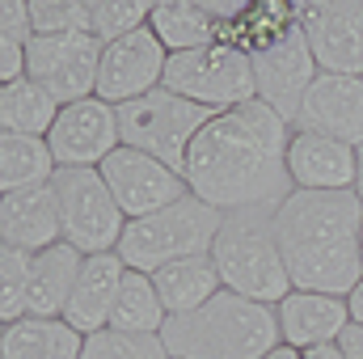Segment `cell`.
<instances>
[{"mask_svg": "<svg viewBox=\"0 0 363 359\" xmlns=\"http://www.w3.org/2000/svg\"><path fill=\"white\" fill-rule=\"evenodd\" d=\"M359 258H363V233H359Z\"/></svg>", "mask_w": 363, "mask_h": 359, "instance_id": "obj_37", "label": "cell"}, {"mask_svg": "<svg viewBox=\"0 0 363 359\" xmlns=\"http://www.w3.org/2000/svg\"><path fill=\"white\" fill-rule=\"evenodd\" d=\"M267 359H300V351H296V347H287V343H279Z\"/></svg>", "mask_w": 363, "mask_h": 359, "instance_id": "obj_35", "label": "cell"}, {"mask_svg": "<svg viewBox=\"0 0 363 359\" xmlns=\"http://www.w3.org/2000/svg\"><path fill=\"white\" fill-rule=\"evenodd\" d=\"M123 279H127V263L118 254H93V258H85L81 279L72 287V300L64 309V321L77 334H85V338L97 334V330H110V317H114Z\"/></svg>", "mask_w": 363, "mask_h": 359, "instance_id": "obj_19", "label": "cell"}, {"mask_svg": "<svg viewBox=\"0 0 363 359\" xmlns=\"http://www.w3.org/2000/svg\"><path fill=\"white\" fill-rule=\"evenodd\" d=\"M296 21L321 72L363 77V0H300Z\"/></svg>", "mask_w": 363, "mask_h": 359, "instance_id": "obj_11", "label": "cell"}, {"mask_svg": "<svg viewBox=\"0 0 363 359\" xmlns=\"http://www.w3.org/2000/svg\"><path fill=\"white\" fill-rule=\"evenodd\" d=\"M60 174L55 153L43 136H13L0 131V190H34V186H51Z\"/></svg>", "mask_w": 363, "mask_h": 359, "instance_id": "obj_24", "label": "cell"}, {"mask_svg": "<svg viewBox=\"0 0 363 359\" xmlns=\"http://www.w3.org/2000/svg\"><path fill=\"white\" fill-rule=\"evenodd\" d=\"M165 89L186 97V101H194V106H207L216 114L233 110V106H245V101L258 97L254 55L237 38H224V43H211V47H199V51L169 55Z\"/></svg>", "mask_w": 363, "mask_h": 359, "instance_id": "obj_6", "label": "cell"}, {"mask_svg": "<svg viewBox=\"0 0 363 359\" xmlns=\"http://www.w3.org/2000/svg\"><path fill=\"white\" fill-rule=\"evenodd\" d=\"M300 359H342V347H338V343H321V347L300 351Z\"/></svg>", "mask_w": 363, "mask_h": 359, "instance_id": "obj_33", "label": "cell"}, {"mask_svg": "<svg viewBox=\"0 0 363 359\" xmlns=\"http://www.w3.org/2000/svg\"><path fill=\"white\" fill-rule=\"evenodd\" d=\"M34 38L51 34H93V0H30Z\"/></svg>", "mask_w": 363, "mask_h": 359, "instance_id": "obj_27", "label": "cell"}, {"mask_svg": "<svg viewBox=\"0 0 363 359\" xmlns=\"http://www.w3.org/2000/svg\"><path fill=\"white\" fill-rule=\"evenodd\" d=\"M81 267H85V254L72 250L68 241L34 254L30 287H26V317H64V309L72 300V287L81 279Z\"/></svg>", "mask_w": 363, "mask_h": 359, "instance_id": "obj_20", "label": "cell"}, {"mask_svg": "<svg viewBox=\"0 0 363 359\" xmlns=\"http://www.w3.org/2000/svg\"><path fill=\"white\" fill-rule=\"evenodd\" d=\"M211 263L220 270L224 292H237L245 300L274 309L279 300H287V292H296L287 263H283V250H279V237H274V207L228 211L216 233Z\"/></svg>", "mask_w": 363, "mask_h": 359, "instance_id": "obj_4", "label": "cell"}, {"mask_svg": "<svg viewBox=\"0 0 363 359\" xmlns=\"http://www.w3.org/2000/svg\"><path fill=\"white\" fill-rule=\"evenodd\" d=\"M254 85H258V101H267L274 114H283L291 127L300 118V106L313 89V81L321 77L313 47L300 30V21H291L283 34H274L271 43L254 47Z\"/></svg>", "mask_w": 363, "mask_h": 359, "instance_id": "obj_9", "label": "cell"}, {"mask_svg": "<svg viewBox=\"0 0 363 359\" xmlns=\"http://www.w3.org/2000/svg\"><path fill=\"white\" fill-rule=\"evenodd\" d=\"M85 334H77L64 317H21L4 326L0 359H81Z\"/></svg>", "mask_w": 363, "mask_h": 359, "instance_id": "obj_22", "label": "cell"}, {"mask_svg": "<svg viewBox=\"0 0 363 359\" xmlns=\"http://www.w3.org/2000/svg\"><path fill=\"white\" fill-rule=\"evenodd\" d=\"M152 283H157V292H161V300H165L169 317L194 313V309H203L211 296H220V292H224L220 270H216V263H211V254L169 263V267H161L157 275H152Z\"/></svg>", "mask_w": 363, "mask_h": 359, "instance_id": "obj_23", "label": "cell"}, {"mask_svg": "<svg viewBox=\"0 0 363 359\" xmlns=\"http://www.w3.org/2000/svg\"><path fill=\"white\" fill-rule=\"evenodd\" d=\"M60 241H64V224H60V203L51 186L0 194V245L43 254Z\"/></svg>", "mask_w": 363, "mask_h": 359, "instance_id": "obj_17", "label": "cell"}, {"mask_svg": "<svg viewBox=\"0 0 363 359\" xmlns=\"http://www.w3.org/2000/svg\"><path fill=\"white\" fill-rule=\"evenodd\" d=\"M161 343L169 359H267L283 343V330L271 304L220 292L203 309L169 317Z\"/></svg>", "mask_w": 363, "mask_h": 359, "instance_id": "obj_3", "label": "cell"}, {"mask_svg": "<svg viewBox=\"0 0 363 359\" xmlns=\"http://www.w3.org/2000/svg\"><path fill=\"white\" fill-rule=\"evenodd\" d=\"M60 101L43 89L38 81L21 77L13 85H0V131H13V136H51L55 118H60Z\"/></svg>", "mask_w": 363, "mask_h": 359, "instance_id": "obj_25", "label": "cell"}, {"mask_svg": "<svg viewBox=\"0 0 363 359\" xmlns=\"http://www.w3.org/2000/svg\"><path fill=\"white\" fill-rule=\"evenodd\" d=\"M338 347H342V359H363V326H347L342 330V338H338Z\"/></svg>", "mask_w": 363, "mask_h": 359, "instance_id": "obj_32", "label": "cell"}, {"mask_svg": "<svg viewBox=\"0 0 363 359\" xmlns=\"http://www.w3.org/2000/svg\"><path fill=\"white\" fill-rule=\"evenodd\" d=\"M51 190L60 203L64 241L72 250H81L85 258L118 254V241L127 233V216H123L118 199L110 194L101 170H60Z\"/></svg>", "mask_w": 363, "mask_h": 359, "instance_id": "obj_8", "label": "cell"}, {"mask_svg": "<svg viewBox=\"0 0 363 359\" xmlns=\"http://www.w3.org/2000/svg\"><path fill=\"white\" fill-rule=\"evenodd\" d=\"M355 194L363 199V148H359V178H355Z\"/></svg>", "mask_w": 363, "mask_h": 359, "instance_id": "obj_36", "label": "cell"}, {"mask_svg": "<svg viewBox=\"0 0 363 359\" xmlns=\"http://www.w3.org/2000/svg\"><path fill=\"white\" fill-rule=\"evenodd\" d=\"M30 263L34 254L0 245V321L13 326L26 317V287H30Z\"/></svg>", "mask_w": 363, "mask_h": 359, "instance_id": "obj_30", "label": "cell"}, {"mask_svg": "<svg viewBox=\"0 0 363 359\" xmlns=\"http://www.w3.org/2000/svg\"><path fill=\"white\" fill-rule=\"evenodd\" d=\"M81 359H169L161 334H127V330H97L85 338Z\"/></svg>", "mask_w": 363, "mask_h": 359, "instance_id": "obj_29", "label": "cell"}, {"mask_svg": "<svg viewBox=\"0 0 363 359\" xmlns=\"http://www.w3.org/2000/svg\"><path fill=\"white\" fill-rule=\"evenodd\" d=\"M347 304H351V321H355V326H363V283L351 292V296H347Z\"/></svg>", "mask_w": 363, "mask_h": 359, "instance_id": "obj_34", "label": "cell"}, {"mask_svg": "<svg viewBox=\"0 0 363 359\" xmlns=\"http://www.w3.org/2000/svg\"><path fill=\"white\" fill-rule=\"evenodd\" d=\"M296 127L334 136L351 148H363V77H334L321 72L300 106Z\"/></svg>", "mask_w": 363, "mask_h": 359, "instance_id": "obj_16", "label": "cell"}, {"mask_svg": "<svg viewBox=\"0 0 363 359\" xmlns=\"http://www.w3.org/2000/svg\"><path fill=\"white\" fill-rule=\"evenodd\" d=\"M169 321V309L152 283V275L144 270H127L123 279V292H118V304H114V317H110V330H127V334H161Z\"/></svg>", "mask_w": 363, "mask_h": 359, "instance_id": "obj_26", "label": "cell"}, {"mask_svg": "<svg viewBox=\"0 0 363 359\" xmlns=\"http://www.w3.org/2000/svg\"><path fill=\"white\" fill-rule=\"evenodd\" d=\"M152 21V4L148 0H93V38L101 47L144 30Z\"/></svg>", "mask_w": 363, "mask_h": 359, "instance_id": "obj_28", "label": "cell"}, {"mask_svg": "<svg viewBox=\"0 0 363 359\" xmlns=\"http://www.w3.org/2000/svg\"><path fill=\"white\" fill-rule=\"evenodd\" d=\"M283 343L296 351L338 343L342 330L351 326V304L347 296H325V292H287V300L274 304Z\"/></svg>", "mask_w": 363, "mask_h": 359, "instance_id": "obj_18", "label": "cell"}, {"mask_svg": "<svg viewBox=\"0 0 363 359\" xmlns=\"http://www.w3.org/2000/svg\"><path fill=\"white\" fill-rule=\"evenodd\" d=\"M291 123L274 114L267 101H245L220 110L186 157V186L216 211H250V207H279L296 186L287 174V144Z\"/></svg>", "mask_w": 363, "mask_h": 359, "instance_id": "obj_1", "label": "cell"}, {"mask_svg": "<svg viewBox=\"0 0 363 359\" xmlns=\"http://www.w3.org/2000/svg\"><path fill=\"white\" fill-rule=\"evenodd\" d=\"M0 38L30 47L34 43V21H30V0H4L0 4Z\"/></svg>", "mask_w": 363, "mask_h": 359, "instance_id": "obj_31", "label": "cell"}, {"mask_svg": "<svg viewBox=\"0 0 363 359\" xmlns=\"http://www.w3.org/2000/svg\"><path fill=\"white\" fill-rule=\"evenodd\" d=\"M220 224H224V211H216L199 194H186V199L152 211V216L127 220V233L118 241V258L127 263V270L157 275L169 263L211 254Z\"/></svg>", "mask_w": 363, "mask_h": 359, "instance_id": "obj_5", "label": "cell"}, {"mask_svg": "<svg viewBox=\"0 0 363 359\" xmlns=\"http://www.w3.org/2000/svg\"><path fill=\"white\" fill-rule=\"evenodd\" d=\"M148 26H152V34L161 38V47L169 55L199 51V47H211V43L233 38V30L224 21H216L207 13V4H199V0H157Z\"/></svg>", "mask_w": 363, "mask_h": 359, "instance_id": "obj_21", "label": "cell"}, {"mask_svg": "<svg viewBox=\"0 0 363 359\" xmlns=\"http://www.w3.org/2000/svg\"><path fill=\"white\" fill-rule=\"evenodd\" d=\"M363 199L355 190H291L274 207V237L296 292L351 296L363 283Z\"/></svg>", "mask_w": 363, "mask_h": 359, "instance_id": "obj_2", "label": "cell"}, {"mask_svg": "<svg viewBox=\"0 0 363 359\" xmlns=\"http://www.w3.org/2000/svg\"><path fill=\"white\" fill-rule=\"evenodd\" d=\"M101 43L93 34H51L30 43V64L26 77L38 81L60 106L97 97V77H101Z\"/></svg>", "mask_w": 363, "mask_h": 359, "instance_id": "obj_10", "label": "cell"}, {"mask_svg": "<svg viewBox=\"0 0 363 359\" xmlns=\"http://www.w3.org/2000/svg\"><path fill=\"white\" fill-rule=\"evenodd\" d=\"M287 174L296 190H355L359 178V148L321 136V131H291L287 144Z\"/></svg>", "mask_w": 363, "mask_h": 359, "instance_id": "obj_15", "label": "cell"}, {"mask_svg": "<svg viewBox=\"0 0 363 359\" xmlns=\"http://www.w3.org/2000/svg\"><path fill=\"white\" fill-rule=\"evenodd\" d=\"M216 118V110L207 106H194L178 93H169L165 85L152 89L140 101H127L118 106V131H123V144L127 148H140L157 161H165L169 170L186 174V157H190V144L199 140V131Z\"/></svg>", "mask_w": 363, "mask_h": 359, "instance_id": "obj_7", "label": "cell"}, {"mask_svg": "<svg viewBox=\"0 0 363 359\" xmlns=\"http://www.w3.org/2000/svg\"><path fill=\"white\" fill-rule=\"evenodd\" d=\"M165 68H169V51L161 47V38L152 34V26L110 43L101 51V77H97V97L110 106H127L140 101L152 89L165 85Z\"/></svg>", "mask_w": 363, "mask_h": 359, "instance_id": "obj_14", "label": "cell"}, {"mask_svg": "<svg viewBox=\"0 0 363 359\" xmlns=\"http://www.w3.org/2000/svg\"><path fill=\"white\" fill-rule=\"evenodd\" d=\"M47 144H51L60 170H101L106 157H114L123 148L118 106H110L101 97H85V101L64 106Z\"/></svg>", "mask_w": 363, "mask_h": 359, "instance_id": "obj_12", "label": "cell"}, {"mask_svg": "<svg viewBox=\"0 0 363 359\" xmlns=\"http://www.w3.org/2000/svg\"><path fill=\"white\" fill-rule=\"evenodd\" d=\"M101 178L110 186V194L118 199L127 220L152 216V211H161V207H169V203L190 194V186H186L178 170H169L165 161H157V157H148L140 148H127V144L114 157H106Z\"/></svg>", "mask_w": 363, "mask_h": 359, "instance_id": "obj_13", "label": "cell"}]
</instances>
